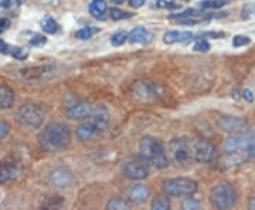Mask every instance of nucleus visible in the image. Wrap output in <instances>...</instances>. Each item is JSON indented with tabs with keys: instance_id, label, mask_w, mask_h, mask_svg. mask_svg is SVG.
<instances>
[{
	"instance_id": "obj_4",
	"label": "nucleus",
	"mask_w": 255,
	"mask_h": 210,
	"mask_svg": "<svg viewBox=\"0 0 255 210\" xmlns=\"http://www.w3.org/2000/svg\"><path fill=\"white\" fill-rule=\"evenodd\" d=\"M57 73L54 64H40L24 67L17 71V77L23 82L27 84H40L53 80Z\"/></svg>"
},
{
	"instance_id": "obj_36",
	"label": "nucleus",
	"mask_w": 255,
	"mask_h": 210,
	"mask_svg": "<svg viewBox=\"0 0 255 210\" xmlns=\"http://www.w3.org/2000/svg\"><path fill=\"white\" fill-rule=\"evenodd\" d=\"M9 134V125L3 121H0V139L6 137Z\"/></svg>"
},
{
	"instance_id": "obj_8",
	"label": "nucleus",
	"mask_w": 255,
	"mask_h": 210,
	"mask_svg": "<svg viewBox=\"0 0 255 210\" xmlns=\"http://www.w3.org/2000/svg\"><path fill=\"white\" fill-rule=\"evenodd\" d=\"M16 118L26 128H38L43 124L44 111L36 104H24L16 112Z\"/></svg>"
},
{
	"instance_id": "obj_42",
	"label": "nucleus",
	"mask_w": 255,
	"mask_h": 210,
	"mask_svg": "<svg viewBox=\"0 0 255 210\" xmlns=\"http://www.w3.org/2000/svg\"><path fill=\"white\" fill-rule=\"evenodd\" d=\"M111 1H112L114 4H122V3H124L125 0H111Z\"/></svg>"
},
{
	"instance_id": "obj_29",
	"label": "nucleus",
	"mask_w": 255,
	"mask_h": 210,
	"mask_svg": "<svg viewBox=\"0 0 255 210\" xmlns=\"http://www.w3.org/2000/svg\"><path fill=\"white\" fill-rule=\"evenodd\" d=\"M95 33H98V28H94V27H82L81 30H78L77 31V38H80V40H87V38H91Z\"/></svg>"
},
{
	"instance_id": "obj_24",
	"label": "nucleus",
	"mask_w": 255,
	"mask_h": 210,
	"mask_svg": "<svg viewBox=\"0 0 255 210\" xmlns=\"http://www.w3.org/2000/svg\"><path fill=\"white\" fill-rule=\"evenodd\" d=\"M41 28L46 33H48V34H55L58 31L60 26H58V23L51 16H46V17L41 20Z\"/></svg>"
},
{
	"instance_id": "obj_25",
	"label": "nucleus",
	"mask_w": 255,
	"mask_h": 210,
	"mask_svg": "<svg viewBox=\"0 0 255 210\" xmlns=\"http://www.w3.org/2000/svg\"><path fill=\"white\" fill-rule=\"evenodd\" d=\"M152 209L153 210L170 209V201H169L166 196H157L155 201L152 202Z\"/></svg>"
},
{
	"instance_id": "obj_21",
	"label": "nucleus",
	"mask_w": 255,
	"mask_h": 210,
	"mask_svg": "<svg viewBox=\"0 0 255 210\" xmlns=\"http://www.w3.org/2000/svg\"><path fill=\"white\" fill-rule=\"evenodd\" d=\"M14 102V91L7 85H0V110L10 108Z\"/></svg>"
},
{
	"instance_id": "obj_37",
	"label": "nucleus",
	"mask_w": 255,
	"mask_h": 210,
	"mask_svg": "<svg viewBox=\"0 0 255 210\" xmlns=\"http://www.w3.org/2000/svg\"><path fill=\"white\" fill-rule=\"evenodd\" d=\"M10 26V21L7 18H0V33L6 31Z\"/></svg>"
},
{
	"instance_id": "obj_34",
	"label": "nucleus",
	"mask_w": 255,
	"mask_h": 210,
	"mask_svg": "<svg viewBox=\"0 0 255 210\" xmlns=\"http://www.w3.org/2000/svg\"><path fill=\"white\" fill-rule=\"evenodd\" d=\"M183 209H186V210H189V209H193V210H196V209H200L201 208V205L197 201H193V199H187V201H184L183 202Z\"/></svg>"
},
{
	"instance_id": "obj_11",
	"label": "nucleus",
	"mask_w": 255,
	"mask_h": 210,
	"mask_svg": "<svg viewBox=\"0 0 255 210\" xmlns=\"http://www.w3.org/2000/svg\"><path fill=\"white\" fill-rule=\"evenodd\" d=\"M217 125L223 132L228 134H238L247 128V119L244 117H236V115H224L217 121Z\"/></svg>"
},
{
	"instance_id": "obj_18",
	"label": "nucleus",
	"mask_w": 255,
	"mask_h": 210,
	"mask_svg": "<svg viewBox=\"0 0 255 210\" xmlns=\"http://www.w3.org/2000/svg\"><path fill=\"white\" fill-rule=\"evenodd\" d=\"M153 40L152 33H149L146 28L136 27L133 28L129 34H128V41L130 44H147Z\"/></svg>"
},
{
	"instance_id": "obj_26",
	"label": "nucleus",
	"mask_w": 255,
	"mask_h": 210,
	"mask_svg": "<svg viewBox=\"0 0 255 210\" xmlns=\"http://www.w3.org/2000/svg\"><path fill=\"white\" fill-rule=\"evenodd\" d=\"M226 4V0H203L199 3V7L201 10L206 9H220Z\"/></svg>"
},
{
	"instance_id": "obj_12",
	"label": "nucleus",
	"mask_w": 255,
	"mask_h": 210,
	"mask_svg": "<svg viewBox=\"0 0 255 210\" xmlns=\"http://www.w3.org/2000/svg\"><path fill=\"white\" fill-rule=\"evenodd\" d=\"M21 174V165L16 159H6L0 162V183L16 181Z\"/></svg>"
},
{
	"instance_id": "obj_3",
	"label": "nucleus",
	"mask_w": 255,
	"mask_h": 210,
	"mask_svg": "<svg viewBox=\"0 0 255 210\" xmlns=\"http://www.w3.org/2000/svg\"><path fill=\"white\" fill-rule=\"evenodd\" d=\"M139 156L146 164H150L156 169H164L169 166V159L164 154L163 144L153 137H143L139 144Z\"/></svg>"
},
{
	"instance_id": "obj_39",
	"label": "nucleus",
	"mask_w": 255,
	"mask_h": 210,
	"mask_svg": "<svg viewBox=\"0 0 255 210\" xmlns=\"http://www.w3.org/2000/svg\"><path fill=\"white\" fill-rule=\"evenodd\" d=\"M243 95H244V100H246L247 102H253V101H254V94H253L251 90H246V91L243 92Z\"/></svg>"
},
{
	"instance_id": "obj_9",
	"label": "nucleus",
	"mask_w": 255,
	"mask_h": 210,
	"mask_svg": "<svg viewBox=\"0 0 255 210\" xmlns=\"http://www.w3.org/2000/svg\"><path fill=\"white\" fill-rule=\"evenodd\" d=\"M169 149L172 152L174 162L177 166H190V162L194 159L193 158V151H191V144L186 138H174L169 144Z\"/></svg>"
},
{
	"instance_id": "obj_31",
	"label": "nucleus",
	"mask_w": 255,
	"mask_h": 210,
	"mask_svg": "<svg viewBox=\"0 0 255 210\" xmlns=\"http://www.w3.org/2000/svg\"><path fill=\"white\" fill-rule=\"evenodd\" d=\"M28 41H30L31 46H43V44H46V37L41 36V34H37V33H31Z\"/></svg>"
},
{
	"instance_id": "obj_27",
	"label": "nucleus",
	"mask_w": 255,
	"mask_h": 210,
	"mask_svg": "<svg viewBox=\"0 0 255 210\" xmlns=\"http://www.w3.org/2000/svg\"><path fill=\"white\" fill-rule=\"evenodd\" d=\"M110 16L112 20L118 21V20H125V18H129L130 16H132V13L125 11V10H121V9H117V7H114V9L110 10Z\"/></svg>"
},
{
	"instance_id": "obj_19",
	"label": "nucleus",
	"mask_w": 255,
	"mask_h": 210,
	"mask_svg": "<svg viewBox=\"0 0 255 210\" xmlns=\"http://www.w3.org/2000/svg\"><path fill=\"white\" fill-rule=\"evenodd\" d=\"M193 38V33L190 31H167L163 36V41L166 44H174V43H184Z\"/></svg>"
},
{
	"instance_id": "obj_28",
	"label": "nucleus",
	"mask_w": 255,
	"mask_h": 210,
	"mask_svg": "<svg viewBox=\"0 0 255 210\" xmlns=\"http://www.w3.org/2000/svg\"><path fill=\"white\" fill-rule=\"evenodd\" d=\"M127 40V31H117V33H114V34L111 36V43H112V46H122Z\"/></svg>"
},
{
	"instance_id": "obj_38",
	"label": "nucleus",
	"mask_w": 255,
	"mask_h": 210,
	"mask_svg": "<svg viewBox=\"0 0 255 210\" xmlns=\"http://www.w3.org/2000/svg\"><path fill=\"white\" fill-rule=\"evenodd\" d=\"M146 0H129V4L133 7V9H139L145 4Z\"/></svg>"
},
{
	"instance_id": "obj_10",
	"label": "nucleus",
	"mask_w": 255,
	"mask_h": 210,
	"mask_svg": "<svg viewBox=\"0 0 255 210\" xmlns=\"http://www.w3.org/2000/svg\"><path fill=\"white\" fill-rule=\"evenodd\" d=\"M191 151H193V158L194 161L200 162V164H210L216 159L217 156V151L216 146L210 144L209 141H194L191 144Z\"/></svg>"
},
{
	"instance_id": "obj_2",
	"label": "nucleus",
	"mask_w": 255,
	"mask_h": 210,
	"mask_svg": "<svg viewBox=\"0 0 255 210\" xmlns=\"http://www.w3.org/2000/svg\"><path fill=\"white\" fill-rule=\"evenodd\" d=\"M71 139L70 128L63 122H51L40 131L38 142L46 151H60L68 145Z\"/></svg>"
},
{
	"instance_id": "obj_40",
	"label": "nucleus",
	"mask_w": 255,
	"mask_h": 210,
	"mask_svg": "<svg viewBox=\"0 0 255 210\" xmlns=\"http://www.w3.org/2000/svg\"><path fill=\"white\" fill-rule=\"evenodd\" d=\"M10 0H0V6L1 7H6V6H9Z\"/></svg>"
},
{
	"instance_id": "obj_23",
	"label": "nucleus",
	"mask_w": 255,
	"mask_h": 210,
	"mask_svg": "<svg viewBox=\"0 0 255 210\" xmlns=\"http://www.w3.org/2000/svg\"><path fill=\"white\" fill-rule=\"evenodd\" d=\"M107 9H108V6H107L105 0H92L91 3H90V13L94 17L102 18Z\"/></svg>"
},
{
	"instance_id": "obj_1",
	"label": "nucleus",
	"mask_w": 255,
	"mask_h": 210,
	"mask_svg": "<svg viewBox=\"0 0 255 210\" xmlns=\"http://www.w3.org/2000/svg\"><path fill=\"white\" fill-rule=\"evenodd\" d=\"M255 158V131L233 134L223 145V165L224 168L237 166Z\"/></svg>"
},
{
	"instance_id": "obj_43",
	"label": "nucleus",
	"mask_w": 255,
	"mask_h": 210,
	"mask_svg": "<svg viewBox=\"0 0 255 210\" xmlns=\"http://www.w3.org/2000/svg\"><path fill=\"white\" fill-rule=\"evenodd\" d=\"M182 1H191V0H182Z\"/></svg>"
},
{
	"instance_id": "obj_15",
	"label": "nucleus",
	"mask_w": 255,
	"mask_h": 210,
	"mask_svg": "<svg viewBox=\"0 0 255 210\" xmlns=\"http://www.w3.org/2000/svg\"><path fill=\"white\" fill-rule=\"evenodd\" d=\"M149 196H150V189L142 183L132 185L127 189L128 201L133 205H143L149 199Z\"/></svg>"
},
{
	"instance_id": "obj_17",
	"label": "nucleus",
	"mask_w": 255,
	"mask_h": 210,
	"mask_svg": "<svg viewBox=\"0 0 255 210\" xmlns=\"http://www.w3.org/2000/svg\"><path fill=\"white\" fill-rule=\"evenodd\" d=\"M90 122L94 124L97 128L100 129V132L102 129H105V127L110 122V112L105 107H97L95 110L92 111L91 117H90Z\"/></svg>"
},
{
	"instance_id": "obj_33",
	"label": "nucleus",
	"mask_w": 255,
	"mask_h": 210,
	"mask_svg": "<svg viewBox=\"0 0 255 210\" xmlns=\"http://www.w3.org/2000/svg\"><path fill=\"white\" fill-rule=\"evenodd\" d=\"M193 50H194V51H201V53H207L210 50V44L206 40H200V41H197V43L194 44Z\"/></svg>"
},
{
	"instance_id": "obj_16",
	"label": "nucleus",
	"mask_w": 255,
	"mask_h": 210,
	"mask_svg": "<svg viewBox=\"0 0 255 210\" xmlns=\"http://www.w3.org/2000/svg\"><path fill=\"white\" fill-rule=\"evenodd\" d=\"M51 183L57 188H68L74 183V176L70 169L67 168H58L51 174Z\"/></svg>"
},
{
	"instance_id": "obj_14",
	"label": "nucleus",
	"mask_w": 255,
	"mask_h": 210,
	"mask_svg": "<svg viewBox=\"0 0 255 210\" xmlns=\"http://www.w3.org/2000/svg\"><path fill=\"white\" fill-rule=\"evenodd\" d=\"M92 107L90 102H85V101H80V102H75L73 105H70L67 108V117L73 121H84V119L90 118L92 114Z\"/></svg>"
},
{
	"instance_id": "obj_7",
	"label": "nucleus",
	"mask_w": 255,
	"mask_h": 210,
	"mask_svg": "<svg viewBox=\"0 0 255 210\" xmlns=\"http://www.w3.org/2000/svg\"><path fill=\"white\" fill-rule=\"evenodd\" d=\"M133 98L139 102H155L164 95V88L153 81H137L132 88Z\"/></svg>"
},
{
	"instance_id": "obj_6",
	"label": "nucleus",
	"mask_w": 255,
	"mask_h": 210,
	"mask_svg": "<svg viewBox=\"0 0 255 210\" xmlns=\"http://www.w3.org/2000/svg\"><path fill=\"white\" fill-rule=\"evenodd\" d=\"M162 189L167 196L173 198H182V196H191L197 192L199 185L193 179L187 178H174V179H167L162 183Z\"/></svg>"
},
{
	"instance_id": "obj_20",
	"label": "nucleus",
	"mask_w": 255,
	"mask_h": 210,
	"mask_svg": "<svg viewBox=\"0 0 255 210\" xmlns=\"http://www.w3.org/2000/svg\"><path fill=\"white\" fill-rule=\"evenodd\" d=\"M75 134H77V138H78V139L87 141V139H91V138L95 137L97 134H100V129L88 121V122L80 125V127L77 128V131H75Z\"/></svg>"
},
{
	"instance_id": "obj_22",
	"label": "nucleus",
	"mask_w": 255,
	"mask_h": 210,
	"mask_svg": "<svg viewBox=\"0 0 255 210\" xmlns=\"http://www.w3.org/2000/svg\"><path fill=\"white\" fill-rule=\"evenodd\" d=\"M0 53L3 54H9L17 60H24L27 58V51L24 48H20V47L16 46H10V44H6L3 41H0Z\"/></svg>"
},
{
	"instance_id": "obj_30",
	"label": "nucleus",
	"mask_w": 255,
	"mask_h": 210,
	"mask_svg": "<svg viewBox=\"0 0 255 210\" xmlns=\"http://www.w3.org/2000/svg\"><path fill=\"white\" fill-rule=\"evenodd\" d=\"M108 209H112V210H127L129 209V203H127L125 201H122V199H112V201L108 202V206H107Z\"/></svg>"
},
{
	"instance_id": "obj_32",
	"label": "nucleus",
	"mask_w": 255,
	"mask_h": 210,
	"mask_svg": "<svg viewBox=\"0 0 255 210\" xmlns=\"http://www.w3.org/2000/svg\"><path fill=\"white\" fill-rule=\"evenodd\" d=\"M250 43H251V40H250V37L247 36H236L233 38V46L234 47L247 46V44H250Z\"/></svg>"
},
{
	"instance_id": "obj_13",
	"label": "nucleus",
	"mask_w": 255,
	"mask_h": 210,
	"mask_svg": "<svg viewBox=\"0 0 255 210\" xmlns=\"http://www.w3.org/2000/svg\"><path fill=\"white\" fill-rule=\"evenodd\" d=\"M124 174L129 179H133V181H140V179H145L149 176V168L145 161H130L127 162V165L124 166Z\"/></svg>"
},
{
	"instance_id": "obj_35",
	"label": "nucleus",
	"mask_w": 255,
	"mask_h": 210,
	"mask_svg": "<svg viewBox=\"0 0 255 210\" xmlns=\"http://www.w3.org/2000/svg\"><path fill=\"white\" fill-rule=\"evenodd\" d=\"M157 7L170 9V7H176V4H174V0H157Z\"/></svg>"
},
{
	"instance_id": "obj_44",
	"label": "nucleus",
	"mask_w": 255,
	"mask_h": 210,
	"mask_svg": "<svg viewBox=\"0 0 255 210\" xmlns=\"http://www.w3.org/2000/svg\"><path fill=\"white\" fill-rule=\"evenodd\" d=\"M0 196H1V195H0Z\"/></svg>"
},
{
	"instance_id": "obj_5",
	"label": "nucleus",
	"mask_w": 255,
	"mask_h": 210,
	"mask_svg": "<svg viewBox=\"0 0 255 210\" xmlns=\"http://www.w3.org/2000/svg\"><path fill=\"white\" fill-rule=\"evenodd\" d=\"M210 201L217 209H230L237 202V192L231 183L220 182L211 189Z\"/></svg>"
},
{
	"instance_id": "obj_41",
	"label": "nucleus",
	"mask_w": 255,
	"mask_h": 210,
	"mask_svg": "<svg viewBox=\"0 0 255 210\" xmlns=\"http://www.w3.org/2000/svg\"><path fill=\"white\" fill-rule=\"evenodd\" d=\"M250 209L255 210V196L251 199V202H250Z\"/></svg>"
}]
</instances>
